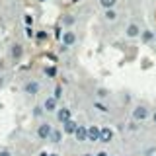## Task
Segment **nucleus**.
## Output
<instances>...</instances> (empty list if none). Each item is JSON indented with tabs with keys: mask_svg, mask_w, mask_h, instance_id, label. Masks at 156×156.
<instances>
[{
	"mask_svg": "<svg viewBox=\"0 0 156 156\" xmlns=\"http://www.w3.org/2000/svg\"><path fill=\"white\" fill-rule=\"evenodd\" d=\"M26 37L27 39H33V37H35V31H33L31 27H26Z\"/></svg>",
	"mask_w": 156,
	"mask_h": 156,
	"instance_id": "nucleus-24",
	"label": "nucleus"
},
{
	"mask_svg": "<svg viewBox=\"0 0 156 156\" xmlns=\"http://www.w3.org/2000/svg\"><path fill=\"white\" fill-rule=\"evenodd\" d=\"M61 43H62V47H72L76 43V33L72 31V29H66V31H62V35H61Z\"/></svg>",
	"mask_w": 156,
	"mask_h": 156,
	"instance_id": "nucleus-3",
	"label": "nucleus"
},
{
	"mask_svg": "<svg viewBox=\"0 0 156 156\" xmlns=\"http://www.w3.org/2000/svg\"><path fill=\"white\" fill-rule=\"evenodd\" d=\"M94 109H98L100 113H107V111H109V107H107V105L104 104V101H100V100H98V101H94Z\"/></svg>",
	"mask_w": 156,
	"mask_h": 156,
	"instance_id": "nucleus-18",
	"label": "nucleus"
},
{
	"mask_svg": "<svg viewBox=\"0 0 156 156\" xmlns=\"http://www.w3.org/2000/svg\"><path fill=\"white\" fill-rule=\"evenodd\" d=\"M39 90H41V86H39L37 80H27L23 84V94H27V96H37Z\"/></svg>",
	"mask_w": 156,
	"mask_h": 156,
	"instance_id": "nucleus-4",
	"label": "nucleus"
},
{
	"mask_svg": "<svg viewBox=\"0 0 156 156\" xmlns=\"http://www.w3.org/2000/svg\"><path fill=\"white\" fill-rule=\"evenodd\" d=\"M152 123L156 125V111H154V113H152Z\"/></svg>",
	"mask_w": 156,
	"mask_h": 156,
	"instance_id": "nucleus-29",
	"label": "nucleus"
},
{
	"mask_svg": "<svg viewBox=\"0 0 156 156\" xmlns=\"http://www.w3.org/2000/svg\"><path fill=\"white\" fill-rule=\"evenodd\" d=\"M0 156H12V152L10 150H0Z\"/></svg>",
	"mask_w": 156,
	"mask_h": 156,
	"instance_id": "nucleus-26",
	"label": "nucleus"
},
{
	"mask_svg": "<svg viewBox=\"0 0 156 156\" xmlns=\"http://www.w3.org/2000/svg\"><path fill=\"white\" fill-rule=\"evenodd\" d=\"M100 135H101V127H98V125H90V127H88V140L98 143V140H100Z\"/></svg>",
	"mask_w": 156,
	"mask_h": 156,
	"instance_id": "nucleus-7",
	"label": "nucleus"
},
{
	"mask_svg": "<svg viewBox=\"0 0 156 156\" xmlns=\"http://www.w3.org/2000/svg\"><path fill=\"white\" fill-rule=\"evenodd\" d=\"M140 33H143V29H140L139 23H129V26L125 27V35L135 39V37H140Z\"/></svg>",
	"mask_w": 156,
	"mask_h": 156,
	"instance_id": "nucleus-6",
	"label": "nucleus"
},
{
	"mask_svg": "<svg viewBox=\"0 0 156 156\" xmlns=\"http://www.w3.org/2000/svg\"><path fill=\"white\" fill-rule=\"evenodd\" d=\"M22 55H23V47L20 45V43H14V45L10 47V57H12L14 61H20Z\"/></svg>",
	"mask_w": 156,
	"mask_h": 156,
	"instance_id": "nucleus-9",
	"label": "nucleus"
},
{
	"mask_svg": "<svg viewBox=\"0 0 156 156\" xmlns=\"http://www.w3.org/2000/svg\"><path fill=\"white\" fill-rule=\"evenodd\" d=\"M74 23H76V18L72 16V14H66V16H62V26H65V27L70 29Z\"/></svg>",
	"mask_w": 156,
	"mask_h": 156,
	"instance_id": "nucleus-14",
	"label": "nucleus"
},
{
	"mask_svg": "<svg viewBox=\"0 0 156 156\" xmlns=\"http://www.w3.org/2000/svg\"><path fill=\"white\" fill-rule=\"evenodd\" d=\"M37 37H39V39H45V37H47V33H45V31H41V33H37Z\"/></svg>",
	"mask_w": 156,
	"mask_h": 156,
	"instance_id": "nucleus-28",
	"label": "nucleus"
},
{
	"mask_svg": "<svg viewBox=\"0 0 156 156\" xmlns=\"http://www.w3.org/2000/svg\"><path fill=\"white\" fill-rule=\"evenodd\" d=\"M0 86H4V76H0Z\"/></svg>",
	"mask_w": 156,
	"mask_h": 156,
	"instance_id": "nucleus-30",
	"label": "nucleus"
},
{
	"mask_svg": "<svg viewBox=\"0 0 156 156\" xmlns=\"http://www.w3.org/2000/svg\"><path fill=\"white\" fill-rule=\"evenodd\" d=\"M96 96L100 98V100H105V98L109 96V92H107L105 88H101V86H100V88H96Z\"/></svg>",
	"mask_w": 156,
	"mask_h": 156,
	"instance_id": "nucleus-20",
	"label": "nucleus"
},
{
	"mask_svg": "<svg viewBox=\"0 0 156 156\" xmlns=\"http://www.w3.org/2000/svg\"><path fill=\"white\" fill-rule=\"evenodd\" d=\"M53 98H55V100H61V98H62V88L61 86L55 88V94H53Z\"/></svg>",
	"mask_w": 156,
	"mask_h": 156,
	"instance_id": "nucleus-22",
	"label": "nucleus"
},
{
	"mask_svg": "<svg viewBox=\"0 0 156 156\" xmlns=\"http://www.w3.org/2000/svg\"><path fill=\"white\" fill-rule=\"evenodd\" d=\"M41 156H49V154H45V152H43V154H41Z\"/></svg>",
	"mask_w": 156,
	"mask_h": 156,
	"instance_id": "nucleus-32",
	"label": "nucleus"
},
{
	"mask_svg": "<svg viewBox=\"0 0 156 156\" xmlns=\"http://www.w3.org/2000/svg\"><path fill=\"white\" fill-rule=\"evenodd\" d=\"M26 23H27V27H29V26L33 23V18H31V16H26Z\"/></svg>",
	"mask_w": 156,
	"mask_h": 156,
	"instance_id": "nucleus-25",
	"label": "nucleus"
},
{
	"mask_svg": "<svg viewBox=\"0 0 156 156\" xmlns=\"http://www.w3.org/2000/svg\"><path fill=\"white\" fill-rule=\"evenodd\" d=\"M109 140H113V129L111 127H101L100 143H109Z\"/></svg>",
	"mask_w": 156,
	"mask_h": 156,
	"instance_id": "nucleus-10",
	"label": "nucleus"
},
{
	"mask_svg": "<svg viewBox=\"0 0 156 156\" xmlns=\"http://www.w3.org/2000/svg\"><path fill=\"white\" fill-rule=\"evenodd\" d=\"M57 121H58V123H62V125H65L66 121H70V109H68V107H58Z\"/></svg>",
	"mask_w": 156,
	"mask_h": 156,
	"instance_id": "nucleus-8",
	"label": "nucleus"
},
{
	"mask_svg": "<svg viewBox=\"0 0 156 156\" xmlns=\"http://www.w3.org/2000/svg\"><path fill=\"white\" fill-rule=\"evenodd\" d=\"M53 131H55V129H53V125L49 123V121H47V123H41V125H37V136H39L41 140H51V136H53Z\"/></svg>",
	"mask_w": 156,
	"mask_h": 156,
	"instance_id": "nucleus-2",
	"label": "nucleus"
},
{
	"mask_svg": "<svg viewBox=\"0 0 156 156\" xmlns=\"http://www.w3.org/2000/svg\"><path fill=\"white\" fill-rule=\"evenodd\" d=\"M58 100H55L53 96H47L45 98V101H43V109L47 111V113H57L58 111Z\"/></svg>",
	"mask_w": 156,
	"mask_h": 156,
	"instance_id": "nucleus-5",
	"label": "nucleus"
},
{
	"mask_svg": "<svg viewBox=\"0 0 156 156\" xmlns=\"http://www.w3.org/2000/svg\"><path fill=\"white\" fill-rule=\"evenodd\" d=\"M76 129H78V123L76 121H66L65 125H62V131H65V135H74L76 133Z\"/></svg>",
	"mask_w": 156,
	"mask_h": 156,
	"instance_id": "nucleus-11",
	"label": "nucleus"
},
{
	"mask_svg": "<svg viewBox=\"0 0 156 156\" xmlns=\"http://www.w3.org/2000/svg\"><path fill=\"white\" fill-rule=\"evenodd\" d=\"M100 6L104 8V10H115L117 0H100Z\"/></svg>",
	"mask_w": 156,
	"mask_h": 156,
	"instance_id": "nucleus-16",
	"label": "nucleus"
},
{
	"mask_svg": "<svg viewBox=\"0 0 156 156\" xmlns=\"http://www.w3.org/2000/svg\"><path fill=\"white\" fill-rule=\"evenodd\" d=\"M62 133H65V131L55 129V131H53V136H51V143H61V140H62Z\"/></svg>",
	"mask_w": 156,
	"mask_h": 156,
	"instance_id": "nucleus-19",
	"label": "nucleus"
},
{
	"mask_svg": "<svg viewBox=\"0 0 156 156\" xmlns=\"http://www.w3.org/2000/svg\"><path fill=\"white\" fill-rule=\"evenodd\" d=\"M150 117V111L146 105H135L133 107V121H136V123H143V121H146Z\"/></svg>",
	"mask_w": 156,
	"mask_h": 156,
	"instance_id": "nucleus-1",
	"label": "nucleus"
},
{
	"mask_svg": "<svg viewBox=\"0 0 156 156\" xmlns=\"http://www.w3.org/2000/svg\"><path fill=\"white\" fill-rule=\"evenodd\" d=\"M140 41H143V43L154 41V31H150V29H144V31L140 33Z\"/></svg>",
	"mask_w": 156,
	"mask_h": 156,
	"instance_id": "nucleus-15",
	"label": "nucleus"
},
{
	"mask_svg": "<svg viewBox=\"0 0 156 156\" xmlns=\"http://www.w3.org/2000/svg\"><path fill=\"white\" fill-rule=\"evenodd\" d=\"M82 156H94V154H90V152H86V154H82Z\"/></svg>",
	"mask_w": 156,
	"mask_h": 156,
	"instance_id": "nucleus-31",
	"label": "nucleus"
},
{
	"mask_svg": "<svg viewBox=\"0 0 156 156\" xmlns=\"http://www.w3.org/2000/svg\"><path fill=\"white\" fill-rule=\"evenodd\" d=\"M45 113H47V111L43 109V105H35V107H33V111H31V115L35 117V119H41Z\"/></svg>",
	"mask_w": 156,
	"mask_h": 156,
	"instance_id": "nucleus-17",
	"label": "nucleus"
},
{
	"mask_svg": "<svg viewBox=\"0 0 156 156\" xmlns=\"http://www.w3.org/2000/svg\"><path fill=\"white\" fill-rule=\"evenodd\" d=\"M94 156H109V154H107L105 150H100V152H98V154H94Z\"/></svg>",
	"mask_w": 156,
	"mask_h": 156,
	"instance_id": "nucleus-27",
	"label": "nucleus"
},
{
	"mask_svg": "<svg viewBox=\"0 0 156 156\" xmlns=\"http://www.w3.org/2000/svg\"><path fill=\"white\" fill-rule=\"evenodd\" d=\"M117 18H119V14H117V10H104V20H105V22L113 23Z\"/></svg>",
	"mask_w": 156,
	"mask_h": 156,
	"instance_id": "nucleus-13",
	"label": "nucleus"
},
{
	"mask_svg": "<svg viewBox=\"0 0 156 156\" xmlns=\"http://www.w3.org/2000/svg\"><path fill=\"white\" fill-rule=\"evenodd\" d=\"M136 129H139V123H136V121H133V123H129V127H127V131H131V133H135Z\"/></svg>",
	"mask_w": 156,
	"mask_h": 156,
	"instance_id": "nucleus-23",
	"label": "nucleus"
},
{
	"mask_svg": "<svg viewBox=\"0 0 156 156\" xmlns=\"http://www.w3.org/2000/svg\"><path fill=\"white\" fill-rule=\"evenodd\" d=\"M43 72H45V76H49V78H55L57 76V68L55 66H45V70H43Z\"/></svg>",
	"mask_w": 156,
	"mask_h": 156,
	"instance_id": "nucleus-21",
	"label": "nucleus"
},
{
	"mask_svg": "<svg viewBox=\"0 0 156 156\" xmlns=\"http://www.w3.org/2000/svg\"><path fill=\"white\" fill-rule=\"evenodd\" d=\"M74 136L80 143H84V140H88V127H84V125H78V129H76V133H74Z\"/></svg>",
	"mask_w": 156,
	"mask_h": 156,
	"instance_id": "nucleus-12",
	"label": "nucleus"
}]
</instances>
